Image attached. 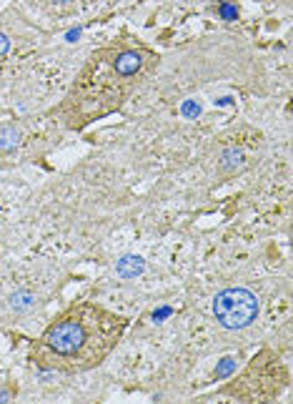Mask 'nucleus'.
I'll list each match as a JSON object with an SVG mask.
<instances>
[{"instance_id": "1", "label": "nucleus", "mask_w": 293, "mask_h": 404, "mask_svg": "<svg viewBox=\"0 0 293 404\" xmlns=\"http://www.w3.org/2000/svg\"><path fill=\"white\" fill-rule=\"evenodd\" d=\"M123 316L93 302L68 307L55 322L40 334L33 346V361L48 372L78 375L105 361L123 337Z\"/></svg>"}, {"instance_id": "2", "label": "nucleus", "mask_w": 293, "mask_h": 404, "mask_svg": "<svg viewBox=\"0 0 293 404\" xmlns=\"http://www.w3.org/2000/svg\"><path fill=\"white\" fill-rule=\"evenodd\" d=\"M213 316L223 329H243L258 316V299L249 289H223L213 302Z\"/></svg>"}, {"instance_id": "3", "label": "nucleus", "mask_w": 293, "mask_h": 404, "mask_svg": "<svg viewBox=\"0 0 293 404\" xmlns=\"http://www.w3.org/2000/svg\"><path fill=\"white\" fill-rule=\"evenodd\" d=\"M113 68H116L120 75H136L143 68V53L133 51V48H125V51H118L113 56Z\"/></svg>"}, {"instance_id": "4", "label": "nucleus", "mask_w": 293, "mask_h": 404, "mask_svg": "<svg viewBox=\"0 0 293 404\" xmlns=\"http://www.w3.org/2000/svg\"><path fill=\"white\" fill-rule=\"evenodd\" d=\"M146 269V264H143V259L140 257H133V254H128V257H123L120 261L116 264V272L123 276V279H133V276H138L140 272Z\"/></svg>"}, {"instance_id": "5", "label": "nucleus", "mask_w": 293, "mask_h": 404, "mask_svg": "<svg viewBox=\"0 0 293 404\" xmlns=\"http://www.w3.org/2000/svg\"><path fill=\"white\" fill-rule=\"evenodd\" d=\"M21 143V131L13 128V126H5V128H0V151H10Z\"/></svg>"}, {"instance_id": "6", "label": "nucleus", "mask_w": 293, "mask_h": 404, "mask_svg": "<svg viewBox=\"0 0 293 404\" xmlns=\"http://www.w3.org/2000/svg\"><path fill=\"white\" fill-rule=\"evenodd\" d=\"M33 304H36V296L30 292H18V294L10 296V307L15 311H28V309H33Z\"/></svg>"}, {"instance_id": "7", "label": "nucleus", "mask_w": 293, "mask_h": 404, "mask_svg": "<svg viewBox=\"0 0 293 404\" xmlns=\"http://www.w3.org/2000/svg\"><path fill=\"white\" fill-rule=\"evenodd\" d=\"M243 163V154L241 151H235V148H228L226 154L220 156V166L226 171H233V169H238Z\"/></svg>"}, {"instance_id": "8", "label": "nucleus", "mask_w": 293, "mask_h": 404, "mask_svg": "<svg viewBox=\"0 0 293 404\" xmlns=\"http://www.w3.org/2000/svg\"><path fill=\"white\" fill-rule=\"evenodd\" d=\"M8 51H10V38L0 33V58H3V56H5Z\"/></svg>"}, {"instance_id": "9", "label": "nucleus", "mask_w": 293, "mask_h": 404, "mask_svg": "<svg viewBox=\"0 0 293 404\" xmlns=\"http://www.w3.org/2000/svg\"><path fill=\"white\" fill-rule=\"evenodd\" d=\"M183 113H186V116H198V113H201V108H198V103H196V106H193V103H186Z\"/></svg>"}, {"instance_id": "10", "label": "nucleus", "mask_w": 293, "mask_h": 404, "mask_svg": "<svg viewBox=\"0 0 293 404\" xmlns=\"http://www.w3.org/2000/svg\"><path fill=\"white\" fill-rule=\"evenodd\" d=\"M223 15H226V18H233L235 10H233V8H223Z\"/></svg>"}, {"instance_id": "11", "label": "nucleus", "mask_w": 293, "mask_h": 404, "mask_svg": "<svg viewBox=\"0 0 293 404\" xmlns=\"http://www.w3.org/2000/svg\"><path fill=\"white\" fill-rule=\"evenodd\" d=\"M55 3H68V0H55Z\"/></svg>"}]
</instances>
